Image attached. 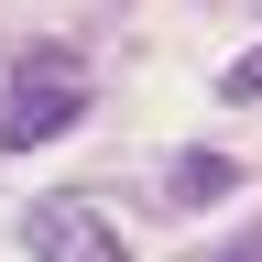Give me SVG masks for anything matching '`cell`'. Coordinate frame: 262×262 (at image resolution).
Returning a JSON list of instances; mask_svg holds the SVG:
<instances>
[{"mask_svg":"<svg viewBox=\"0 0 262 262\" xmlns=\"http://www.w3.org/2000/svg\"><path fill=\"white\" fill-rule=\"evenodd\" d=\"M229 175H241L229 153H186V164H175L164 186H175V208H208V196H229Z\"/></svg>","mask_w":262,"mask_h":262,"instance_id":"cell-3","label":"cell"},{"mask_svg":"<svg viewBox=\"0 0 262 262\" xmlns=\"http://www.w3.org/2000/svg\"><path fill=\"white\" fill-rule=\"evenodd\" d=\"M219 262H262V229H241V241H229V251H219Z\"/></svg>","mask_w":262,"mask_h":262,"instance_id":"cell-5","label":"cell"},{"mask_svg":"<svg viewBox=\"0 0 262 262\" xmlns=\"http://www.w3.org/2000/svg\"><path fill=\"white\" fill-rule=\"evenodd\" d=\"M77 120H88V66L66 44H33L11 66V88H0V153H33L55 131H77Z\"/></svg>","mask_w":262,"mask_h":262,"instance_id":"cell-1","label":"cell"},{"mask_svg":"<svg viewBox=\"0 0 262 262\" xmlns=\"http://www.w3.org/2000/svg\"><path fill=\"white\" fill-rule=\"evenodd\" d=\"M22 251L33 262H131V229L98 208V196L66 186V196H33L22 208Z\"/></svg>","mask_w":262,"mask_h":262,"instance_id":"cell-2","label":"cell"},{"mask_svg":"<svg viewBox=\"0 0 262 262\" xmlns=\"http://www.w3.org/2000/svg\"><path fill=\"white\" fill-rule=\"evenodd\" d=\"M219 98H262V44H251V55H241V66L219 77Z\"/></svg>","mask_w":262,"mask_h":262,"instance_id":"cell-4","label":"cell"}]
</instances>
